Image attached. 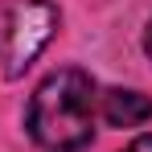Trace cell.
Returning <instances> with one entry per match:
<instances>
[{"label": "cell", "mask_w": 152, "mask_h": 152, "mask_svg": "<svg viewBox=\"0 0 152 152\" xmlns=\"http://www.w3.org/2000/svg\"><path fill=\"white\" fill-rule=\"evenodd\" d=\"M144 50H148V58H152V21H148V29H144Z\"/></svg>", "instance_id": "obj_5"}, {"label": "cell", "mask_w": 152, "mask_h": 152, "mask_svg": "<svg viewBox=\"0 0 152 152\" xmlns=\"http://www.w3.org/2000/svg\"><path fill=\"white\" fill-rule=\"evenodd\" d=\"M103 119L111 127H140V124L152 119V99L144 91H124V86H115V91L103 95Z\"/></svg>", "instance_id": "obj_3"}, {"label": "cell", "mask_w": 152, "mask_h": 152, "mask_svg": "<svg viewBox=\"0 0 152 152\" xmlns=\"http://www.w3.org/2000/svg\"><path fill=\"white\" fill-rule=\"evenodd\" d=\"M124 152H152V132H148V136H136Z\"/></svg>", "instance_id": "obj_4"}, {"label": "cell", "mask_w": 152, "mask_h": 152, "mask_svg": "<svg viewBox=\"0 0 152 152\" xmlns=\"http://www.w3.org/2000/svg\"><path fill=\"white\" fill-rule=\"evenodd\" d=\"M29 136L50 152H78L95 136V82L86 70H53L29 99Z\"/></svg>", "instance_id": "obj_1"}, {"label": "cell", "mask_w": 152, "mask_h": 152, "mask_svg": "<svg viewBox=\"0 0 152 152\" xmlns=\"http://www.w3.org/2000/svg\"><path fill=\"white\" fill-rule=\"evenodd\" d=\"M62 17L50 0H4L0 4V74L21 78L50 45Z\"/></svg>", "instance_id": "obj_2"}]
</instances>
